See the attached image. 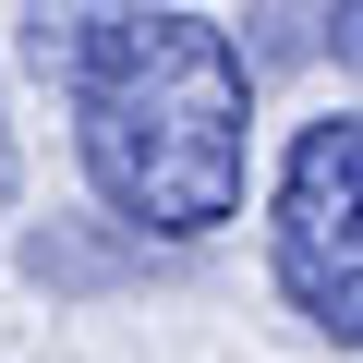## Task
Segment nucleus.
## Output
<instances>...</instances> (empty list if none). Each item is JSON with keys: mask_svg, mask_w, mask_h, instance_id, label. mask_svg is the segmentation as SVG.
Masks as SVG:
<instances>
[{"mask_svg": "<svg viewBox=\"0 0 363 363\" xmlns=\"http://www.w3.org/2000/svg\"><path fill=\"white\" fill-rule=\"evenodd\" d=\"M61 97L109 218L157 242L242 218V49L206 13H73Z\"/></svg>", "mask_w": 363, "mask_h": 363, "instance_id": "obj_1", "label": "nucleus"}, {"mask_svg": "<svg viewBox=\"0 0 363 363\" xmlns=\"http://www.w3.org/2000/svg\"><path fill=\"white\" fill-rule=\"evenodd\" d=\"M279 291L339 351L363 339V121L351 109L303 121V145L279 169Z\"/></svg>", "mask_w": 363, "mask_h": 363, "instance_id": "obj_2", "label": "nucleus"}]
</instances>
